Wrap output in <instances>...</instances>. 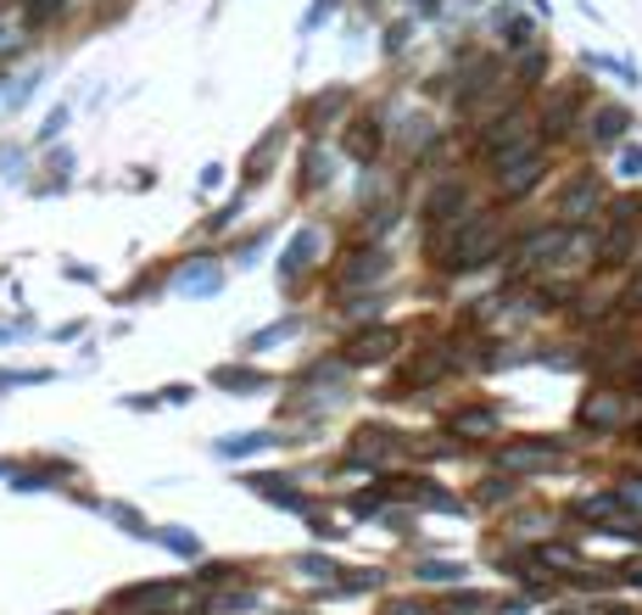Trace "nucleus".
<instances>
[{"label": "nucleus", "mask_w": 642, "mask_h": 615, "mask_svg": "<svg viewBox=\"0 0 642 615\" xmlns=\"http://www.w3.org/2000/svg\"><path fill=\"white\" fill-rule=\"evenodd\" d=\"M509 208H475V213H464L458 224H447V230H425V263H430V275L436 280H464V275H481V269H492V263H503L509 257V219H503Z\"/></svg>", "instance_id": "1"}, {"label": "nucleus", "mask_w": 642, "mask_h": 615, "mask_svg": "<svg viewBox=\"0 0 642 615\" xmlns=\"http://www.w3.org/2000/svg\"><path fill=\"white\" fill-rule=\"evenodd\" d=\"M592 107H598V84L587 73L542 84V96H536V146H547V151L576 146Z\"/></svg>", "instance_id": "2"}, {"label": "nucleus", "mask_w": 642, "mask_h": 615, "mask_svg": "<svg viewBox=\"0 0 642 615\" xmlns=\"http://www.w3.org/2000/svg\"><path fill=\"white\" fill-rule=\"evenodd\" d=\"M458 140H464V151H470L481 168H492V162H503V157L536 146V102H509L503 113L470 124Z\"/></svg>", "instance_id": "3"}, {"label": "nucleus", "mask_w": 642, "mask_h": 615, "mask_svg": "<svg viewBox=\"0 0 642 615\" xmlns=\"http://www.w3.org/2000/svg\"><path fill=\"white\" fill-rule=\"evenodd\" d=\"M481 459H486V470H509L520 481H542V476L570 470L576 448L559 443V436H503V443H492Z\"/></svg>", "instance_id": "4"}, {"label": "nucleus", "mask_w": 642, "mask_h": 615, "mask_svg": "<svg viewBox=\"0 0 642 615\" xmlns=\"http://www.w3.org/2000/svg\"><path fill=\"white\" fill-rule=\"evenodd\" d=\"M547 173H554V151H547V146H525V151H514V157H503V162L486 168V191H492L497 208H520V202H531L547 185Z\"/></svg>", "instance_id": "5"}, {"label": "nucleus", "mask_w": 642, "mask_h": 615, "mask_svg": "<svg viewBox=\"0 0 642 615\" xmlns=\"http://www.w3.org/2000/svg\"><path fill=\"white\" fill-rule=\"evenodd\" d=\"M408 443H414L408 431L370 420V425H357V431L346 436V448L335 454V465H330V470H375V476H386L397 459H408Z\"/></svg>", "instance_id": "6"}, {"label": "nucleus", "mask_w": 642, "mask_h": 615, "mask_svg": "<svg viewBox=\"0 0 642 615\" xmlns=\"http://www.w3.org/2000/svg\"><path fill=\"white\" fill-rule=\"evenodd\" d=\"M636 414H642L636 392H625V386H592V392L576 403V431L592 436V443H614V436L631 431Z\"/></svg>", "instance_id": "7"}, {"label": "nucleus", "mask_w": 642, "mask_h": 615, "mask_svg": "<svg viewBox=\"0 0 642 615\" xmlns=\"http://www.w3.org/2000/svg\"><path fill=\"white\" fill-rule=\"evenodd\" d=\"M609 197H614L609 173L598 162H581V168L565 173L559 191H554V219H565V224H598L603 208H609Z\"/></svg>", "instance_id": "8"}, {"label": "nucleus", "mask_w": 642, "mask_h": 615, "mask_svg": "<svg viewBox=\"0 0 642 615\" xmlns=\"http://www.w3.org/2000/svg\"><path fill=\"white\" fill-rule=\"evenodd\" d=\"M392 280V246L386 241H346L341 257H335V297H352V291H381Z\"/></svg>", "instance_id": "9"}, {"label": "nucleus", "mask_w": 642, "mask_h": 615, "mask_svg": "<svg viewBox=\"0 0 642 615\" xmlns=\"http://www.w3.org/2000/svg\"><path fill=\"white\" fill-rule=\"evenodd\" d=\"M475 208H481V185L470 180L464 168H447V173H436V180H430V191L419 202V219H425V230H447V224H458Z\"/></svg>", "instance_id": "10"}, {"label": "nucleus", "mask_w": 642, "mask_h": 615, "mask_svg": "<svg viewBox=\"0 0 642 615\" xmlns=\"http://www.w3.org/2000/svg\"><path fill=\"white\" fill-rule=\"evenodd\" d=\"M324 252H330V224H302L291 241H286V252H280V291L286 297H297V291H308V280L324 269Z\"/></svg>", "instance_id": "11"}, {"label": "nucleus", "mask_w": 642, "mask_h": 615, "mask_svg": "<svg viewBox=\"0 0 642 615\" xmlns=\"http://www.w3.org/2000/svg\"><path fill=\"white\" fill-rule=\"evenodd\" d=\"M452 443H497V431H503V403L497 397H464V403H452V409H441V420H436Z\"/></svg>", "instance_id": "12"}, {"label": "nucleus", "mask_w": 642, "mask_h": 615, "mask_svg": "<svg viewBox=\"0 0 642 615\" xmlns=\"http://www.w3.org/2000/svg\"><path fill=\"white\" fill-rule=\"evenodd\" d=\"M631 129H636V113H631L625 102H603V96H598V107H592L587 124H581L576 151H587V157H614V151L631 140Z\"/></svg>", "instance_id": "13"}, {"label": "nucleus", "mask_w": 642, "mask_h": 615, "mask_svg": "<svg viewBox=\"0 0 642 615\" xmlns=\"http://www.w3.org/2000/svg\"><path fill=\"white\" fill-rule=\"evenodd\" d=\"M565 520L570 526H581V532H592V538H609L614 526H625V520H636L631 509H625V498H620V487L609 481V487H592V492H576L570 503H565Z\"/></svg>", "instance_id": "14"}, {"label": "nucleus", "mask_w": 642, "mask_h": 615, "mask_svg": "<svg viewBox=\"0 0 642 615\" xmlns=\"http://www.w3.org/2000/svg\"><path fill=\"white\" fill-rule=\"evenodd\" d=\"M403 347H408V330L392 325V319H375V325L346 330V341L335 347V353H341L352 370H363V364H386L392 353H403Z\"/></svg>", "instance_id": "15"}, {"label": "nucleus", "mask_w": 642, "mask_h": 615, "mask_svg": "<svg viewBox=\"0 0 642 615\" xmlns=\"http://www.w3.org/2000/svg\"><path fill=\"white\" fill-rule=\"evenodd\" d=\"M224 275H229V263H224V257H213V252H191V257H179V263H173L168 291H173V297H218V291H224Z\"/></svg>", "instance_id": "16"}, {"label": "nucleus", "mask_w": 642, "mask_h": 615, "mask_svg": "<svg viewBox=\"0 0 642 615\" xmlns=\"http://www.w3.org/2000/svg\"><path fill=\"white\" fill-rule=\"evenodd\" d=\"M346 107H352V84H324L319 96H308L302 107H297V118H302V135L308 140H324L341 118H346Z\"/></svg>", "instance_id": "17"}, {"label": "nucleus", "mask_w": 642, "mask_h": 615, "mask_svg": "<svg viewBox=\"0 0 642 615\" xmlns=\"http://www.w3.org/2000/svg\"><path fill=\"white\" fill-rule=\"evenodd\" d=\"M268 448H291V436L286 431H229V436H213L207 443V454L218 465H246V459H257Z\"/></svg>", "instance_id": "18"}, {"label": "nucleus", "mask_w": 642, "mask_h": 615, "mask_svg": "<svg viewBox=\"0 0 642 615\" xmlns=\"http://www.w3.org/2000/svg\"><path fill=\"white\" fill-rule=\"evenodd\" d=\"M386 146H392V129L381 124V107H370L357 124H346V135H341V151H346L357 168H370Z\"/></svg>", "instance_id": "19"}, {"label": "nucleus", "mask_w": 642, "mask_h": 615, "mask_svg": "<svg viewBox=\"0 0 642 615\" xmlns=\"http://www.w3.org/2000/svg\"><path fill=\"white\" fill-rule=\"evenodd\" d=\"M7 487H12V492H56V487H78V470H73V459L40 454V459H29Z\"/></svg>", "instance_id": "20"}, {"label": "nucleus", "mask_w": 642, "mask_h": 615, "mask_svg": "<svg viewBox=\"0 0 642 615\" xmlns=\"http://www.w3.org/2000/svg\"><path fill=\"white\" fill-rule=\"evenodd\" d=\"M240 487H246L252 498H268V503L297 509V515H302V503H308L302 476H291V470H246V476H240Z\"/></svg>", "instance_id": "21"}, {"label": "nucleus", "mask_w": 642, "mask_h": 615, "mask_svg": "<svg viewBox=\"0 0 642 615\" xmlns=\"http://www.w3.org/2000/svg\"><path fill=\"white\" fill-rule=\"evenodd\" d=\"M559 515H565V509H554V503H514L509 520H503V532H509L514 543H542V538L559 532Z\"/></svg>", "instance_id": "22"}, {"label": "nucleus", "mask_w": 642, "mask_h": 615, "mask_svg": "<svg viewBox=\"0 0 642 615\" xmlns=\"http://www.w3.org/2000/svg\"><path fill=\"white\" fill-rule=\"evenodd\" d=\"M286 140H291V124H274V129L263 135V146H252V151H246V168H240V191H246V197H252V191L268 180V173H274V162L286 157Z\"/></svg>", "instance_id": "23"}, {"label": "nucleus", "mask_w": 642, "mask_h": 615, "mask_svg": "<svg viewBox=\"0 0 642 615\" xmlns=\"http://www.w3.org/2000/svg\"><path fill=\"white\" fill-rule=\"evenodd\" d=\"M207 386L224 392V397H257V392H274V386H280V375H268V370H257V364H218V370L207 375Z\"/></svg>", "instance_id": "24"}, {"label": "nucleus", "mask_w": 642, "mask_h": 615, "mask_svg": "<svg viewBox=\"0 0 642 615\" xmlns=\"http://www.w3.org/2000/svg\"><path fill=\"white\" fill-rule=\"evenodd\" d=\"M330 180H335V151L324 146V140H308L302 146V162H297V197H319V191H330Z\"/></svg>", "instance_id": "25"}, {"label": "nucleus", "mask_w": 642, "mask_h": 615, "mask_svg": "<svg viewBox=\"0 0 642 615\" xmlns=\"http://www.w3.org/2000/svg\"><path fill=\"white\" fill-rule=\"evenodd\" d=\"M525 487L531 481H520L509 470H486L475 481V509H514V503H525Z\"/></svg>", "instance_id": "26"}, {"label": "nucleus", "mask_w": 642, "mask_h": 615, "mask_svg": "<svg viewBox=\"0 0 642 615\" xmlns=\"http://www.w3.org/2000/svg\"><path fill=\"white\" fill-rule=\"evenodd\" d=\"M302 330H308V314H302V308H286L274 325L252 330L240 347H246V359H257V353H268V347H280V341H291V336H302Z\"/></svg>", "instance_id": "27"}, {"label": "nucleus", "mask_w": 642, "mask_h": 615, "mask_svg": "<svg viewBox=\"0 0 642 615\" xmlns=\"http://www.w3.org/2000/svg\"><path fill=\"white\" fill-rule=\"evenodd\" d=\"M67 185H73V151L51 146V151H45V180H34L29 191H34V197H62Z\"/></svg>", "instance_id": "28"}, {"label": "nucleus", "mask_w": 642, "mask_h": 615, "mask_svg": "<svg viewBox=\"0 0 642 615\" xmlns=\"http://www.w3.org/2000/svg\"><path fill=\"white\" fill-rule=\"evenodd\" d=\"M268 241H274V224H257V230H246V235L229 246V257H224V263H235V269H257L263 252H268Z\"/></svg>", "instance_id": "29"}, {"label": "nucleus", "mask_w": 642, "mask_h": 615, "mask_svg": "<svg viewBox=\"0 0 642 615\" xmlns=\"http://www.w3.org/2000/svg\"><path fill=\"white\" fill-rule=\"evenodd\" d=\"M101 515L118 526V532H129V538H157V526H151L146 509H135V503H107Z\"/></svg>", "instance_id": "30"}, {"label": "nucleus", "mask_w": 642, "mask_h": 615, "mask_svg": "<svg viewBox=\"0 0 642 615\" xmlns=\"http://www.w3.org/2000/svg\"><path fill=\"white\" fill-rule=\"evenodd\" d=\"M240 208H246V191H235V197H229V202H224V208H218L213 219H202V224H196V241L229 235V230H235V219H240Z\"/></svg>", "instance_id": "31"}, {"label": "nucleus", "mask_w": 642, "mask_h": 615, "mask_svg": "<svg viewBox=\"0 0 642 615\" xmlns=\"http://www.w3.org/2000/svg\"><path fill=\"white\" fill-rule=\"evenodd\" d=\"M157 543L173 549L179 560H196V554H202V538L191 532V526H157Z\"/></svg>", "instance_id": "32"}, {"label": "nucleus", "mask_w": 642, "mask_h": 615, "mask_svg": "<svg viewBox=\"0 0 642 615\" xmlns=\"http://www.w3.org/2000/svg\"><path fill=\"white\" fill-rule=\"evenodd\" d=\"M614 180L642 185V140H625V146L614 151Z\"/></svg>", "instance_id": "33"}, {"label": "nucleus", "mask_w": 642, "mask_h": 615, "mask_svg": "<svg viewBox=\"0 0 642 615\" xmlns=\"http://www.w3.org/2000/svg\"><path fill=\"white\" fill-rule=\"evenodd\" d=\"M436 609H441V615H486V609H492V598H486V593H470V587H464V593H447V598H441Z\"/></svg>", "instance_id": "34"}, {"label": "nucleus", "mask_w": 642, "mask_h": 615, "mask_svg": "<svg viewBox=\"0 0 642 615\" xmlns=\"http://www.w3.org/2000/svg\"><path fill=\"white\" fill-rule=\"evenodd\" d=\"M408 45H414V18H397V23H386V29H381V51H386L392 62H397Z\"/></svg>", "instance_id": "35"}, {"label": "nucleus", "mask_w": 642, "mask_h": 615, "mask_svg": "<svg viewBox=\"0 0 642 615\" xmlns=\"http://www.w3.org/2000/svg\"><path fill=\"white\" fill-rule=\"evenodd\" d=\"M67 124H73V107H56V113H51V118L34 129V146H40V151H51V146L67 135Z\"/></svg>", "instance_id": "36"}, {"label": "nucleus", "mask_w": 642, "mask_h": 615, "mask_svg": "<svg viewBox=\"0 0 642 615\" xmlns=\"http://www.w3.org/2000/svg\"><path fill=\"white\" fill-rule=\"evenodd\" d=\"M458 576H464V565H452V560H430V565H419V582H458Z\"/></svg>", "instance_id": "37"}, {"label": "nucleus", "mask_w": 642, "mask_h": 615, "mask_svg": "<svg viewBox=\"0 0 642 615\" xmlns=\"http://www.w3.org/2000/svg\"><path fill=\"white\" fill-rule=\"evenodd\" d=\"M18 168H23V146H12V140H7V146H0V180H23Z\"/></svg>", "instance_id": "38"}, {"label": "nucleus", "mask_w": 642, "mask_h": 615, "mask_svg": "<svg viewBox=\"0 0 642 615\" xmlns=\"http://www.w3.org/2000/svg\"><path fill=\"white\" fill-rule=\"evenodd\" d=\"M157 397H162V403H173V409H185V403H196V386H191V381H173V386H162Z\"/></svg>", "instance_id": "39"}, {"label": "nucleus", "mask_w": 642, "mask_h": 615, "mask_svg": "<svg viewBox=\"0 0 642 615\" xmlns=\"http://www.w3.org/2000/svg\"><path fill=\"white\" fill-rule=\"evenodd\" d=\"M62 280H78V286H101V269H89V263H62Z\"/></svg>", "instance_id": "40"}, {"label": "nucleus", "mask_w": 642, "mask_h": 615, "mask_svg": "<svg viewBox=\"0 0 642 615\" xmlns=\"http://www.w3.org/2000/svg\"><path fill=\"white\" fill-rule=\"evenodd\" d=\"M124 409H135V414H151V409H162V397L157 392H129V397H118Z\"/></svg>", "instance_id": "41"}, {"label": "nucleus", "mask_w": 642, "mask_h": 615, "mask_svg": "<svg viewBox=\"0 0 642 615\" xmlns=\"http://www.w3.org/2000/svg\"><path fill=\"white\" fill-rule=\"evenodd\" d=\"M297 571H302V576H335V565H330L324 554H302V560H297Z\"/></svg>", "instance_id": "42"}, {"label": "nucleus", "mask_w": 642, "mask_h": 615, "mask_svg": "<svg viewBox=\"0 0 642 615\" xmlns=\"http://www.w3.org/2000/svg\"><path fill=\"white\" fill-rule=\"evenodd\" d=\"M218 185H224V168H218V162H207V168H202V180H196V191H202V197H213Z\"/></svg>", "instance_id": "43"}, {"label": "nucleus", "mask_w": 642, "mask_h": 615, "mask_svg": "<svg viewBox=\"0 0 642 615\" xmlns=\"http://www.w3.org/2000/svg\"><path fill=\"white\" fill-rule=\"evenodd\" d=\"M408 12H414V18H441L447 0H408Z\"/></svg>", "instance_id": "44"}, {"label": "nucleus", "mask_w": 642, "mask_h": 615, "mask_svg": "<svg viewBox=\"0 0 642 615\" xmlns=\"http://www.w3.org/2000/svg\"><path fill=\"white\" fill-rule=\"evenodd\" d=\"M620 443H625V448H631V454H642V414H636V420H631V431H625V436H620Z\"/></svg>", "instance_id": "45"}, {"label": "nucleus", "mask_w": 642, "mask_h": 615, "mask_svg": "<svg viewBox=\"0 0 642 615\" xmlns=\"http://www.w3.org/2000/svg\"><path fill=\"white\" fill-rule=\"evenodd\" d=\"M51 336H56V341H73V336H84V319H67V325H56Z\"/></svg>", "instance_id": "46"}, {"label": "nucleus", "mask_w": 642, "mask_h": 615, "mask_svg": "<svg viewBox=\"0 0 642 615\" xmlns=\"http://www.w3.org/2000/svg\"><path fill=\"white\" fill-rule=\"evenodd\" d=\"M18 470H23V459H0V481H12Z\"/></svg>", "instance_id": "47"}, {"label": "nucleus", "mask_w": 642, "mask_h": 615, "mask_svg": "<svg viewBox=\"0 0 642 615\" xmlns=\"http://www.w3.org/2000/svg\"><path fill=\"white\" fill-rule=\"evenodd\" d=\"M631 392H636V403H642V364H636V375H631Z\"/></svg>", "instance_id": "48"}, {"label": "nucleus", "mask_w": 642, "mask_h": 615, "mask_svg": "<svg viewBox=\"0 0 642 615\" xmlns=\"http://www.w3.org/2000/svg\"><path fill=\"white\" fill-rule=\"evenodd\" d=\"M0 280H7V275H0Z\"/></svg>", "instance_id": "49"}]
</instances>
